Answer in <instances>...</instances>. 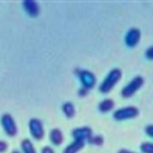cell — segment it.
<instances>
[{"instance_id":"21","label":"cell","mask_w":153,"mask_h":153,"mask_svg":"<svg viewBox=\"0 0 153 153\" xmlns=\"http://www.w3.org/2000/svg\"><path fill=\"white\" fill-rule=\"evenodd\" d=\"M88 94V89H86V88H82L81 89H79V97H86L87 95Z\"/></svg>"},{"instance_id":"15","label":"cell","mask_w":153,"mask_h":153,"mask_svg":"<svg viewBox=\"0 0 153 153\" xmlns=\"http://www.w3.org/2000/svg\"><path fill=\"white\" fill-rule=\"evenodd\" d=\"M89 144L91 145H95V146H102L104 144V137L102 135H93L88 141Z\"/></svg>"},{"instance_id":"11","label":"cell","mask_w":153,"mask_h":153,"mask_svg":"<svg viewBox=\"0 0 153 153\" xmlns=\"http://www.w3.org/2000/svg\"><path fill=\"white\" fill-rule=\"evenodd\" d=\"M86 142L83 140H74L71 143H69L62 151V153H79L80 150L84 149Z\"/></svg>"},{"instance_id":"9","label":"cell","mask_w":153,"mask_h":153,"mask_svg":"<svg viewBox=\"0 0 153 153\" xmlns=\"http://www.w3.org/2000/svg\"><path fill=\"white\" fill-rule=\"evenodd\" d=\"M23 7L26 15L30 17H37L40 14L39 4L34 0H25L22 3Z\"/></svg>"},{"instance_id":"18","label":"cell","mask_w":153,"mask_h":153,"mask_svg":"<svg viewBox=\"0 0 153 153\" xmlns=\"http://www.w3.org/2000/svg\"><path fill=\"white\" fill-rule=\"evenodd\" d=\"M8 149V144L5 140H0V153H5Z\"/></svg>"},{"instance_id":"2","label":"cell","mask_w":153,"mask_h":153,"mask_svg":"<svg viewBox=\"0 0 153 153\" xmlns=\"http://www.w3.org/2000/svg\"><path fill=\"white\" fill-rule=\"evenodd\" d=\"M144 84V79L140 76H137L131 79L121 91V96L123 98L131 97Z\"/></svg>"},{"instance_id":"5","label":"cell","mask_w":153,"mask_h":153,"mask_svg":"<svg viewBox=\"0 0 153 153\" xmlns=\"http://www.w3.org/2000/svg\"><path fill=\"white\" fill-rule=\"evenodd\" d=\"M29 131L36 140H42L45 136V130L42 122L38 118H32L28 123Z\"/></svg>"},{"instance_id":"3","label":"cell","mask_w":153,"mask_h":153,"mask_svg":"<svg viewBox=\"0 0 153 153\" xmlns=\"http://www.w3.org/2000/svg\"><path fill=\"white\" fill-rule=\"evenodd\" d=\"M76 73L78 75V78L82 85V88L89 90L95 87L97 83V78L93 72L87 69H78L76 70Z\"/></svg>"},{"instance_id":"13","label":"cell","mask_w":153,"mask_h":153,"mask_svg":"<svg viewBox=\"0 0 153 153\" xmlns=\"http://www.w3.org/2000/svg\"><path fill=\"white\" fill-rule=\"evenodd\" d=\"M114 107V102L112 99H105L98 105V109L101 113H108L112 111Z\"/></svg>"},{"instance_id":"14","label":"cell","mask_w":153,"mask_h":153,"mask_svg":"<svg viewBox=\"0 0 153 153\" xmlns=\"http://www.w3.org/2000/svg\"><path fill=\"white\" fill-rule=\"evenodd\" d=\"M61 109H62V112H63L64 115H65L67 118L70 119V118L74 117L75 113H76V110H75L74 105H73L71 102H66V103H64V104L62 105Z\"/></svg>"},{"instance_id":"19","label":"cell","mask_w":153,"mask_h":153,"mask_svg":"<svg viewBox=\"0 0 153 153\" xmlns=\"http://www.w3.org/2000/svg\"><path fill=\"white\" fill-rule=\"evenodd\" d=\"M145 132L148 136H149L150 138L153 139V124H149V125L146 126Z\"/></svg>"},{"instance_id":"1","label":"cell","mask_w":153,"mask_h":153,"mask_svg":"<svg viewBox=\"0 0 153 153\" xmlns=\"http://www.w3.org/2000/svg\"><path fill=\"white\" fill-rule=\"evenodd\" d=\"M122 79V71L120 68H114L112 69L107 76L105 78V79L102 81V83L99 86V91L102 94H107L109 93L115 85L121 80Z\"/></svg>"},{"instance_id":"17","label":"cell","mask_w":153,"mask_h":153,"mask_svg":"<svg viewBox=\"0 0 153 153\" xmlns=\"http://www.w3.org/2000/svg\"><path fill=\"white\" fill-rule=\"evenodd\" d=\"M145 56L149 60H153V46H150L149 48H148L146 50L145 52Z\"/></svg>"},{"instance_id":"10","label":"cell","mask_w":153,"mask_h":153,"mask_svg":"<svg viewBox=\"0 0 153 153\" xmlns=\"http://www.w3.org/2000/svg\"><path fill=\"white\" fill-rule=\"evenodd\" d=\"M49 138H50L51 142L54 146H59L64 141L63 132L59 128H53V129H51V131H50V134H49Z\"/></svg>"},{"instance_id":"4","label":"cell","mask_w":153,"mask_h":153,"mask_svg":"<svg viewBox=\"0 0 153 153\" xmlns=\"http://www.w3.org/2000/svg\"><path fill=\"white\" fill-rule=\"evenodd\" d=\"M0 123H1L2 128L7 136L15 137L17 134L18 130L16 123L10 114H4L0 119Z\"/></svg>"},{"instance_id":"20","label":"cell","mask_w":153,"mask_h":153,"mask_svg":"<svg viewBox=\"0 0 153 153\" xmlns=\"http://www.w3.org/2000/svg\"><path fill=\"white\" fill-rule=\"evenodd\" d=\"M41 153H55L54 149L50 147V146H44L42 150H41Z\"/></svg>"},{"instance_id":"23","label":"cell","mask_w":153,"mask_h":153,"mask_svg":"<svg viewBox=\"0 0 153 153\" xmlns=\"http://www.w3.org/2000/svg\"><path fill=\"white\" fill-rule=\"evenodd\" d=\"M11 153H21V152L19 150H17V149H14Z\"/></svg>"},{"instance_id":"16","label":"cell","mask_w":153,"mask_h":153,"mask_svg":"<svg viewBox=\"0 0 153 153\" xmlns=\"http://www.w3.org/2000/svg\"><path fill=\"white\" fill-rule=\"evenodd\" d=\"M140 149L142 153H153V142L145 141L140 144Z\"/></svg>"},{"instance_id":"22","label":"cell","mask_w":153,"mask_h":153,"mask_svg":"<svg viewBox=\"0 0 153 153\" xmlns=\"http://www.w3.org/2000/svg\"><path fill=\"white\" fill-rule=\"evenodd\" d=\"M117 153H136V152H133V151H131L129 149H121Z\"/></svg>"},{"instance_id":"6","label":"cell","mask_w":153,"mask_h":153,"mask_svg":"<svg viewBox=\"0 0 153 153\" xmlns=\"http://www.w3.org/2000/svg\"><path fill=\"white\" fill-rule=\"evenodd\" d=\"M139 109L135 106H126V107H123L120 108L118 110H116L114 114L113 117L114 120L116 121H125V120H129V119H132L135 118L139 115Z\"/></svg>"},{"instance_id":"12","label":"cell","mask_w":153,"mask_h":153,"mask_svg":"<svg viewBox=\"0 0 153 153\" xmlns=\"http://www.w3.org/2000/svg\"><path fill=\"white\" fill-rule=\"evenodd\" d=\"M21 149L23 153H37V150L33 145V143L29 139H24L21 143Z\"/></svg>"},{"instance_id":"8","label":"cell","mask_w":153,"mask_h":153,"mask_svg":"<svg viewBox=\"0 0 153 153\" xmlns=\"http://www.w3.org/2000/svg\"><path fill=\"white\" fill-rule=\"evenodd\" d=\"M140 37H141V33L140 29L131 28L125 35V38H124L125 44L130 48H133L139 43Z\"/></svg>"},{"instance_id":"7","label":"cell","mask_w":153,"mask_h":153,"mask_svg":"<svg viewBox=\"0 0 153 153\" xmlns=\"http://www.w3.org/2000/svg\"><path fill=\"white\" fill-rule=\"evenodd\" d=\"M71 136L74 140H83V141H88V140L93 136V131L90 127L83 126L79 127L72 130Z\"/></svg>"}]
</instances>
